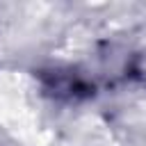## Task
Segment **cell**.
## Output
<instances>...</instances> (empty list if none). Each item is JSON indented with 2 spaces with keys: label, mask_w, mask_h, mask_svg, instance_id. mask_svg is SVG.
I'll list each match as a JSON object with an SVG mask.
<instances>
[{
  "label": "cell",
  "mask_w": 146,
  "mask_h": 146,
  "mask_svg": "<svg viewBox=\"0 0 146 146\" xmlns=\"http://www.w3.org/2000/svg\"><path fill=\"white\" fill-rule=\"evenodd\" d=\"M103 59H110V64H105L103 75H107L112 84L135 87L146 82V62L141 52L130 48H110Z\"/></svg>",
  "instance_id": "2"
},
{
  "label": "cell",
  "mask_w": 146,
  "mask_h": 146,
  "mask_svg": "<svg viewBox=\"0 0 146 146\" xmlns=\"http://www.w3.org/2000/svg\"><path fill=\"white\" fill-rule=\"evenodd\" d=\"M32 78H34L36 94L46 103L66 110L84 107L94 103L103 89L100 78L91 68L73 62L41 64L39 68L32 71Z\"/></svg>",
  "instance_id": "1"
}]
</instances>
